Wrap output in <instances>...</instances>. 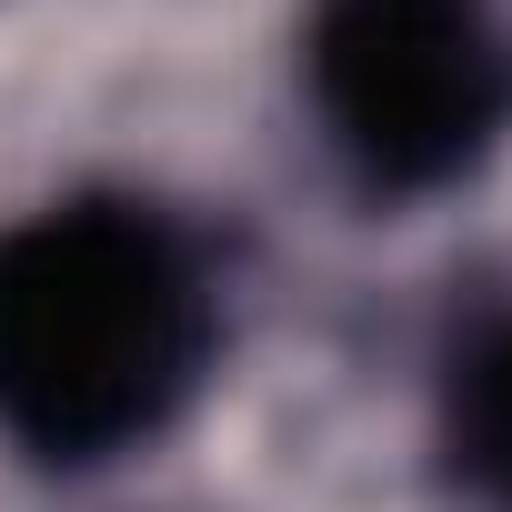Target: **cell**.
Listing matches in <instances>:
<instances>
[{
    "instance_id": "cell-1",
    "label": "cell",
    "mask_w": 512,
    "mask_h": 512,
    "mask_svg": "<svg viewBox=\"0 0 512 512\" xmlns=\"http://www.w3.org/2000/svg\"><path fill=\"white\" fill-rule=\"evenodd\" d=\"M221 352L201 241L121 191L0 221V432L41 472H91L181 422Z\"/></svg>"
},
{
    "instance_id": "cell-2",
    "label": "cell",
    "mask_w": 512,
    "mask_h": 512,
    "mask_svg": "<svg viewBox=\"0 0 512 512\" xmlns=\"http://www.w3.org/2000/svg\"><path fill=\"white\" fill-rule=\"evenodd\" d=\"M302 91L372 201H422L512 131V31L492 0H312Z\"/></svg>"
},
{
    "instance_id": "cell-3",
    "label": "cell",
    "mask_w": 512,
    "mask_h": 512,
    "mask_svg": "<svg viewBox=\"0 0 512 512\" xmlns=\"http://www.w3.org/2000/svg\"><path fill=\"white\" fill-rule=\"evenodd\" d=\"M442 452L472 492H492L512 512V312L482 322L462 352H452V382H442Z\"/></svg>"
}]
</instances>
